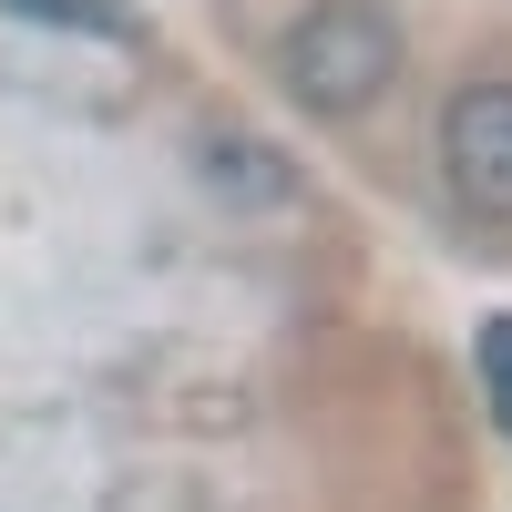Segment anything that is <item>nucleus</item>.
Here are the masks:
<instances>
[{
    "label": "nucleus",
    "mask_w": 512,
    "mask_h": 512,
    "mask_svg": "<svg viewBox=\"0 0 512 512\" xmlns=\"http://www.w3.org/2000/svg\"><path fill=\"white\" fill-rule=\"evenodd\" d=\"M441 175L461 216L482 226L512 216V82H461L441 103Z\"/></svg>",
    "instance_id": "2"
},
{
    "label": "nucleus",
    "mask_w": 512,
    "mask_h": 512,
    "mask_svg": "<svg viewBox=\"0 0 512 512\" xmlns=\"http://www.w3.org/2000/svg\"><path fill=\"white\" fill-rule=\"evenodd\" d=\"M277 82H287L297 113L349 123L400 82V21L379 0H308L287 21V41H277Z\"/></svg>",
    "instance_id": "1"
},
{
    "label": "nucleus",
    "mask_w": 512,
    "mask_h": 512,
    "mask_svg": "<svg viewBox=\"0 0 512 512\" xmlns=\"http://www.w3.org/2000/svg\"><path fill=\"white\" fill-rule=\"evenodd\" d=\"M21 21H52V31H93V41H134V11L123 0H0Z\"/></svg>",
    "instance_id": "4"
},
{
    "label": "nucleus",
    "mask_w": 512,
    "mask_h": 512,
    "mask_svg": "<svg viewBox=\"0 0 512 512\" xmlns=\"http://www.w3.org/2000/svg\"><path fill=\"white\" fill-rule=\"evenodd\" d=\"M195 175L216 185L226 205H297V175H287V154H267L256 134H195Z\"/></svg>",
    "instance_id": "3"
},
{
    "label": "nucleus",
    "mask_w": 512,
    "mask_h": 512,
    "mask_svg": "<svg viewBox=\"0 0 512 512\" xmlns=\"http://www.w3.org/2000/svg\"><path fill=\"white\" fill-rule=\"evenodd\" d=\"M472 359H482V400H492V420L512 431V318H492V328L472 338Z\"/></svg>",
    "instance_id": "5"
}]
</instances>
